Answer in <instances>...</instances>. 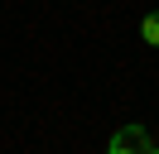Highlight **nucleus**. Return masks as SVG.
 I'll use <instances>...</instances> for the list:
<instances>
[{"label":"nucleus","instance_id":"nucleus-1","mask_svg":"<svg viewBox=\"0 0 159 154\" xmlns=\"http://www.w3.org/2000/svg\"><path fill=\"white\" fill-rule=\"evenodd\" d=\"M154 144H149V135L140 130V125H130V130H116V140H111L106 154H149Z\"/></svg>","mask_w":159,"mask_h":154},{"label":"nucleus","instance_id":"nucleus-2","mask_svg":"<svg viewBox=\"0 0 159 154\" xmlns=\"http://www.w3.org/2000/svg\"><path fill=\"white\" fill-rule=\"evenodd\" d=\"M140 38H145L149 48H159V10H154V15H145V19H140Z\"/></svg>","mask_w":159,"mask_h":154},{"label":"nucleus","instance_id":"nucleus-3","mask_svg":"<svg viewBox=\"0 0 159 154\" xmlns=\"http://www.w3.org/2000/svg\"><path fill=\"white\" fill-rule=\"evenodd\" d=\"M149 154H159V144H154V149H149Z\"/></svg>","mask_w":159,"mask_h":154}]
</instances>
